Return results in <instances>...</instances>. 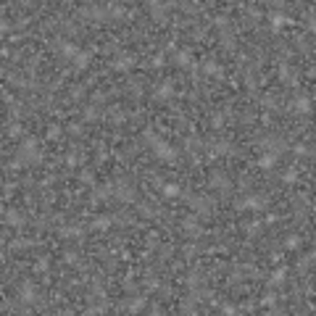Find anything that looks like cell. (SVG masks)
Returning a JSON list of instances; mask_svg holds the SVG:
<instances>
[{
  "mask_svg": "<svg viewBox=\"0 0 316 316\" xmlns=\"http://www.w3.org/2000/svg\"><path fill=\"white\" fill-rule=\"evenodd\" d=\"M182 235H187V237H193V240H200L203 235H206V229L200 227L198 216H187V219L182 221Z\"/></svg>",
  "mask_w": 316,
  "mask_h": 316,
  "instance_id": "obj_15",
  "label": "cell"
},
{
  "mask_svg": "<svg viewBox=\"0 0 316 316\" xmlns=\"http://www.w3.org/2000/svg\"><path fill=\"white\" fill-rule=\"evenodd\" d=\"M100 116H103V108H100V106H92V103L85 106V111H82V121H85V124H95Z\"/></svg>",
  "mask_w": 316,
  "mask_h": 316,
  "instance_id": "obj_26",
  "label": "cell"
},
{
  "mask_svg": "<svg viewBox=\"0 0 316 316\" xmlns=\"http://www.w3.org/2000/svg\"><path fill=\"white\" fill-rule=\"evenodd\" d=\"M161 193H163V198H182L184 190L179 187L177 182H169V184H163V190H161Z\"/></svg>",
  "mask_w": 316,
  "mask_h": 316,
  "instance_id": "obj_36",
  "label": "cell"
},
{
  "mask_svg": "<svg viewBox=\"0 0 316 316\" xmlns=\"http://www.w3.org/2000/svg\"><path fill=\"white\" fill-rule=\"evenodd\" d=\"M34 245H40L34 237H16V240H11V243H8L11 250H24V248H34Z\"/></svg>",
  "mask_w": 316,
  "mask_h": 316,
  "instance_id": "obj_29",
  "label": "cell"
},
{
  "mask_svg": "<svg viewBox=\"0 0 316 316\" xmlns=\"http://www.w3.org/2000/svg\"><path fill=\"white\" fill-rule=\"evenodd\" d=\"M45 140H48V142H58V140H64V127H61V124H48V129H45Z\"/></svg>",
  "mask_w": 316,
  "mask_h": 316,
  "instance_id": "obj_32",
  "label": "cell"
},
{
  "mask_svg": "<svg viewBox=\"0 0 316 316\" xmlns=\"http://www.w3.org/2000/svg\"><path fill=\"white\" fill-rule=\"evenodd\" d=\"M85 92H87V82H79V85H71V87H69V100H71V103H82V98H85Z\"/></svg>",
  "mask_w": 316,
  "mask_h": 316,
  "instance_id": "obj_31",
  "label": "cell"
},
{
  "mask_svg": "<svg viewBox=\"0 0 316 316\" xmlns=\"http://www.w3.org/2000/svg\"><path fill=\"white\" fill-rule=\"evenodd\" d=\"M58 237L82 240V237H85V227H82V224H61V227H58Z\"/></svg>",
  "mask_w": 316,
  "mask_h": 316,
  "instance_id": "obj_20",
  "label": "cell"
},
{
  "mask_svg": "<svg viewBox=\"0 0 316 316\" xmlns=\"http://www.w3.org/2000/svg\"><path fill=\"white\" fill-rule=\"evenodd\" d=\"M142 285H145V290H161L163 282H161V277H153V274H151V277H145Z\"/></svg>",
  "mask_w": 316,
  "mask_h": 316,
  "instance_id": "obj_42",
  "label": "cell"
},
{
  "mask_svg": "<svg viewBox=\"0 0 316 316\" xmlns=\"http://www.w3.org/2000/svg\"><path fill=\"white\" fill-rule=\"evenodd\" d=\"M208 187L216 190V193H221L224 198H229L232 190H235V184H232V179H229V174H227L224 169H211V174H208Z\"/></svg>",
  "mask_w": 316,
  "mask_h": 316,
  "instance_id": "obj_5",
  "label": "cell"
},
{
  "mask_svg": "<svg viewBox=\"0 0 316 316\" xmlns=\"http://www.w3.org/2000/svg\"><path fill=\"white\" fill-rule=\"evenodd\" d=\"M216 308H219L221 313H227V316H232V313H240V308H237V306H232V303H219Z\"/></svg>",
  "mask_w": 316,
  "mask_h": 316,
  "instance_id": "obj_47",
  "label": "cell"
},
{
  "mask_svg": "<svg viewBox=\"0 0 316 316\" xmlns=\"http://www.w3.org/2000/svg\"><path fill=\"white\" fill-rule=\"evenodd\" d=\"M103 114H106V119H108L111 124H119V127H121V124L127 121V114H124V111H121L119 106H108V108L103 111Z\"/></svg>",
  "mask_w": 316,
  "mask_h": 316,
  "instance_id": "obj_27",
  "label": "cell"
},
{
  "mask_svg": "<svg viewBox=\"0 0 316 316\" xmlns=\"http://www.w3.org/2000/svg\"><path fill=\"white\" fill-rule=\"evenodd\" d=\"M142 308H145V295H137V298L124 301V311H129V313H137V311H142Z\"/></svg>",
  "mask_w": 316,
  "mask_h": 316,
  "instance_id": "obj_33",
  "label": "cell"
},
{
  "mask_svg": "<svg viewBox=\"0 0 316 316\" xmlns=\"http://www.w3.org/2000/svg\"><path fill=\"white\" fill-rule=\"evenodd\" d=\"M100 50H103L100 45H90V50H82L77 58H74V69H77V71H85V69L92 64V55L100 53Z\"/></svg>",
  "mask_w": 316,
  "mask_h": 316,
  "instance_id": "obj_17",
  "label": "cell"
},
{
  "mask_svg": "<svg viewBox=\"0 0 316 316\" xmlns=\"http://www.w3.org/2000/svg\"><path fill=\"white\" fill-rule=\"evenodd\" d=\"M269 22H271V32H280L282 27H290L292 24V18L287 13H280V11H269Z\"/></svg>",
  "mask_w": 316,
  "mask_h": 316,
  "instance_id": "obj_22",
  "label": "cell"
},
{
  "mask_svg": "<svg viewBox=\"0 0 316 316\" xmlns=\"http://www.w3.org/2000/svg\"><path fill=\"white\" fill-rule=\"evenodd\" d=\"M290 111H295V114H301V116H311V98L303 95V92L292 95V100H290Z\"/></svg>",
  "mask_w": 316,
  "mask_h": 316,
  "instance_id": "obj_16",
  "label": "cell"
},
{
  "mask_svg": "<svg viewBox=\"0 0 316 316\" xmlns=\"http://www.w3.org/2000/svg\"><path fill=\"white\" fill-rule=\"evenodd\" d=\"M137 53H132V50H121V53H116V58L111 61V69L114 71H119V74H127V71H132L135 66H137Z\"/></svg>",
  "mask_w": 316,
  "mask_h": 316,
  "instance_id": "obj_9",
  "label": "cell"
},
{
  "mask_svg": "<svg viewBox=\"0 0 316 316\" xmlns=\"http://www.w3.org/2000/svg\"><path fill=\"white\" fill-rule=\"evenodd\" d=\"M277 74H280V82H282L285 87H298V85H301L298 69H292L287 61H282V64H280V71H277Z\"/></svg>",
  "mask_w": 316,
  "mask_h": 316,
  "instance_id": "obj_12",
  "label": "cell"
},
{
  "mask_svg": "<svg viewBox=\"0 0 316 316\" xmlns=\"http://www.w3.org/2000/svg\"><path fill=\"white\" fill-rule=\"evenodd\" d=\"M114 190H116V182H103V184H95V187L90 190V198H87V203L90 206H100V203H106V200H114Z\"/></svg>",
  "mask_w": 316,
  "mask_h": 316,
  "instance_id": "obj_8",
  "label": "cell"
},
{
  "mask_svg": "<svg viewBox=\"0 0 316 316\" xmlns=\"http://www.w3.org/2000/svg\"><path fill=\"white\" fill-rule=\"evenodd\" d=\"M77 179H79L82 184H87V187H95V169H92V166H85Z\"/></svg>",
  "mask_w": 316,
  "mask_h": 316,
  "instance_id": "obj_34",
  "label": "cell"
},
{
  "mask_svg": "<svg viewBox=\"0 0 316 316\" xmlns=\"http://www.w3.org/2000/svg\"><path fill=\"white\" fill-rule=\"evenodd\" d=\"M174 95H177V82L174 79H163L161 85H156L153 87V103H158V106H169L172 100H174Z\"/></svg>",
  "mask_w": 316,
  "mask_h": 316,
  "instance_id": "obj_7",
  "label": "cell"
},
{
  "mask_svg": "<svg viewBox=\"0 0 316 316\" xmlns=\"http://www.w3.org/2000/svg\"><path fill=\"white\" fill-rule=\"evenodd\" d=\"M151 66H156V69H161V66H163V55H161V53H158V55H153Z\"/></svg>",
  "mask_w": 316,
  "mask_h": 316,
  "instance_id": "obj_49",
  "label": "cell"
},
{
  "mask_svg": "<svg viewBox=\"0 0 316 316\" xmlns=\"http://www.w3.org/2000/svg\"><path fill=\"white\" fill-rule=\"evenodd\" d=\"M235 211H256V214H264L271 208V198L266 193H248L243 198H237L235 203Z\"/></svg>",
  "mask_w": 316,
  "mask_h": 316,
  "instance_id": "obj_2",
  "label": "cell"
},
{
  "mask_svg": "<svg viewBox=\"0 0 316 316\" xmlns=\"http://www.w3.org/2000/svg\"><path fill=\"white\" fill-rule=\"evenodd\" d=\"M295 182H298V169L292 166V169H287V172L282 174V184H295Z\"/></svg>",
  "mask_w": 316,
  "mask_h": 316,
  "instance_id": "obj_44",
  "label": "cell"
},
{
  "mask_svg": "<svg viewBox=\"0 0 316 316\" xmlns=\"http://www.w3.org/2000/svg\"><path fill=\"white\" fill-rule=\"evenodd\" d=\"M303 243H306V237L298 235V232H290V235L282 237V248H285V250H298Z\"/></svg>",
  "mask_w": 316,
  "mask_h": 316,
  "instance_id": "obj_25",
  "label": "cell"
},
{
  "mask_svg": "<svg viewBox=\"0 0 316 316\" xmlns=\"http://www.w3.org/2000/svg\"><path fill=\"white\" fill-rule=\"evenodd\" d=\"M151 151H153V156H156L158 161H166V163H174V161L179 158V151H177L174 145H169L166 140H158V142L151 148Z\"/></svg>",
  "mask_w": 316,
  "mask_h": 316,
  "instance_id": "obj_10",
  "label": "cell"
},
{
  "mask_svg": "<svg viewBox=\"0 0 316 316\" xmlns=\"http://www.w3.org/2000/svg\"><path fill=\"white\" fill-rule=\"evenodd\" d=\"M311 264H313V250H308V253L301 258V261H298V271H301V274H306V271L311 269Z\"/></svg>",
  "mask_w": 316,
  "mask_h": 316,
  "instance_id": "obj_39",
  "label": "cell"
},
{
  "mask_svg": "<svg viewBox=\"0 0 316 316\" xmlns=\"http://www.w3.org/2000/svg\"><path fill=\"white\" fill-rule=\"evenodd\" d=\"M114 200H121V203H137V200H140V190H137V184H135L132 179H129V177H116Z\"/></svg>",
  "mask_w": 316,
  "mask_h": 316,
  "instance_id": "obj_4",
  "label": "cell"
},
{
  "mask_svg": "<svg viewBox=\"0 0 316 316\" xmlns=\"http://www.w3.org/2000/svg\"><path fill=\"white\" fill-rule=\"evenodd\" d=\"M182 198H184V203H187V206H190L198 216L208 219V216L214 214L216 200H214L211 195H203V193H182Z\"/></svg>",
  "mask_w": 316,
  "mask_h": 316,
  "instance_id": "obj_3",
  "label": "cell"
},
{
  "mask_svg": "<svg viewBox=\"0 0 316 316\" xmlns=\"http://www.w3.org/2000/svg\"><path fill=\"white\" fill-rule=\"evenodd\" d=\"M64 264L77 269V266L82 264V256H79V250H66V253H64Z\"/></svg>",
  "mask_w": 316,
  "mask_h": 316,
  "instance_id": "obj_37",
  "label": "cell"
},
{
  "mask_svg": "<svg viewBox=\"0 0 316 316\" xmlns=\"http://www.w3.org/2000/svg\"><path fill=\"white\" fill-rule=\"evenodd\" d=\"M258 169H264V172H271L274 169V166L277 163H280V156H277V153H269V151H264L261 156H258Z\"/></svg>",
  "mask_w": 316,
  "mask_h": 316,
  "instance_id": "obj_23",
  "label": "cell"
},
{
  "mask_svg": "<svg viewBox=\"0 0 316 316\" xmlns=\"http://www.w3.org/2000/svg\"><path fill=\"white\" fill-rule=\"evenodd\" d=\"M48 269H50V261H48V258H37L34 266H32L34 274H48Z\"/></svg>",
  "mask_w": 316,
  "mask_h": 316,
  "instance_id": "obj_41",
  "label": "cell"
},
{
  "mask_svg": "<svg viewBox=\"0 0 316 316\" xmlns=\"http://www.w3.org/2000/svg\"><path fill=\"white\" fill-rule=\"evenodd\" d=\"M172 253H174V245H172V243H166V245L158 250V258H161V261H166V258H172Z\"/></svg>",
  "mask_w": 316,
  "mask_h": 316,
  "instance_id": "obj_48",
  "label": "cell"
},
{
  "mask_svg": "<svg viewBox=\"0 0 316 316\" xmlns=\"http://www.w3.org/2000/svg\"><path fill=\"white\" fill-rule=\"evenodd\" d=\"M287 277H290L287 266H280V269H274V271H271V277H269V287H271V290L282 287V285L287 282Z\"/></svg>",
  "mask_w": 316,
  "mask_h": 316,
  "instance_id": "obj_24",
  "label": "cell"
},
{
  "mask_svg": "<svg viewBox=\"0 0 316 316\" xmlns=\"http://www.w3.org/2000/svg\"><path fill=\"white\" fill-rule=\"evenodd\" d=\"M295 48H298L301 53H311V45L306 43V37H303V34H298V37H295Z\"/></svg>",
  "mask_w": 316,
  "mask_h": 316,
  "instance_id": "obj_46",
  "label": "cell"
},
{
  "mask_svg": "<svg viewBox=\"0 0 316 316\" xmlns=\"http://www.w3.org/2000/svg\"><path fill=\"white\" fill-rule=\"evenodd\" d=\"M277 301H280V295H277V292H266V295H264V298H261V301H258V303H261L264 308H269V306H274Z\"/></svg>",
  "mask_w": 316,
  "mask_h": 316,
  "instance_id": "obj_45",
  "label": "cell"
},
{
  "mask_svg": "<svg viewBox=\"0 0 316 316\" xmlns=\"http://www.w3.org/2000/svg\"><path fill=\"white\" fill-rule=\"evenodd\" d=\"M211 129H214V132H219V129H224V124H227V114H224V111H216V114H211Z\"/></svg>",
  "mask_w": 316,
  "mask_h": 316,
  "instance_id": "obj_35",
  "label": "cell"
},
{
  "mask_svg": "<svg viewBox=\"0 0 316 316\" xmlns=\"http://www.w3.org/2000/svg\"><path fill=\"white\" fill-rule=\"evenodd\" d=\"M16 292H18V301L27 303V306H34V303H40V287H37L34 280H22L16 285Z\"/></svg>",
  "mask_w": 316,
  "mask_h": 316,
  "instance_id": "obj_6",
  "label": "cell"
},
{
  "mask_svg": "<svg viewBox=\"0 0 316 316\" xmlns=\"http://www.w3.org/2000/svg\"><path fill=\"white\" fill-rule=\"evenodd\" d=\"M111 227H114V214H98V216H92V221H90L92 232H106Z\"/></svg>",
  "mask_w": 316,
  "mask_h": 316,
  "instance_id": "obj_19",
  "label": "cell"
},
{
  "mask_svg": "<svg viewBox=\"0 0 316 316\" xmlns=\"http://www.w3.org/2000/svg\"><path fill=\"white\" fill-rule=\"evenodd\" d=\"M200 74H208L211 79H224L227 77V69L221 66L216 58H206V61H203V66H200Z\"/></svg>",
  "mask_w": 316,
  "mask_h": 316,
  "instance_id": "obj_13",
  "label": "cell"
},
{
  "mask_svg": "<svg viewBox=\"0 0 316 316\" xmlns=\"http://www.w3.org/2000/svg\"><path fill=\"white\" fill-rule=\"evenodd\" d=\"M22 132H24V129H22V124H18V121H13V124L6 129V135H8L11 140H18V137H22Z\"/></svg>",
  "mask_w": 316,
  "mask_h": 316,
  "instance_id": "obj_43",
  "label": "cell"
},
{
  "mask_svg": "<svg viewBox=\"0 0 316 316\" xmlns=\"http://www.w3.org/2000/svg\"><path fill=\"white\" fill-rule=\"evenodd\" d=\"M169 8H177V3H148V11H151V18L158 24V27H166L169 24Z\"/></svg>",
  "mask_w": 316,
  "mask_h": 316,
  "instance_id": "obj_11",
  "label": "cell"
},
{
  "mask_svg": "<svg viewBox=\"0 0 316 316\" xmlns=\"http://www.w3.org/2000/svg\"><path fill=\"white\" fill-rule=\"evenodd\" d=\"M66 132H69L71 137H85V127L77 124V121H69V124H66Z\"/></svg>",
  "mask_w": 316,
  "mask_h": 316,
  "instance_id": "obj_40",
  "label": "cell"
},
{
  "mask_svg": "<svg viewBox=\"0 0 316 316\" xmlns=\"http://www.w3.org/2000/svg\"><path fill=\"white\" fill-rule=\"evenodd\" d=\"M261 106L266 111H274V114H282V111H285L282 100L277 98V92H264V95H261Z\"/></svg>",
  "mask_w": 316,
  "mask_h": 316,
  "instance_id": "obj_21",
  "label": "cell"
},
{
  "mask_svg": "<svg viewBox=\"0 0 316 316\" xmlns=\"http://www.w3.org/2000/svg\"><path fill=\"white\" fill-rule=\"evenodd\" d=\"M43 153H40V145H37L34 137H24L22 145H18V151H16V163H22V166H29V169H37V166L43 163Z\"/></svg>",
  "mask_w": 316,
  "mask_h": 316,
  "instance_id": "obj_1",
  "label": "cell"
},
{
  "mask_svg": "<svg viewBox=\"0 0 316 316\" xmlns=\"http://www.w3.org/2000/svg\"><path fill=\"white\" fill-rule=\"evenodd\" d=\"M243 232L248 235V237H258L261 235V229H264V221H258V219H253V221H243Z\"/></svg>",
  "mask_w": 316,
  "mask_h": 316,
  "instance_id": "obj_30",
  "label": "cell"
},
{
  "mask_svg": "<svg viewBox=\"0 0 316 316\" xmlns=\"http://www.w3.org/2000/svg\"><path fill=\"white\" fill-rule=\"evenodd\" d=\"M182 148H184V151L190 153V158H193V156H200V151L206 148V140H203L200 135H195V132H190L187 137L182 140Z\"/></svg>",
  "mask_w": 316,
  "mask_h": 316,
  "instance_id": "obj_14",
  "label": "cell"
},
{
  "mask_svg": "<svg viewBox=\"0 0 316 316\" xmlns=\"http://www.w3.org/2000/svg\"><path fill=\"white\" fill-rule=\"evenodd\" d=\"M13 190H16V184H8V182H6V187H3V193H6V200L13 195Z\"/></svg>",
  "mask_w": 316,
  "mask_h": 316,
  "instance_id": "obj_50",
  "label": "cell"
},
{
  "mask_svg": "<svg viewBox=\"0 0 316 316\" xmlns=\"http://www.w3.org/2000/svg\"><path fill=\"white\" fill-rule=\"evenodd\" d=\"M292 153H295V156H301V158H303V156L311 158V156H313V148L306 145V142H298V145H292Z\"/></svg>",
  "mask_w": 316,
  "mask_h": 316,
  "instance_id": "obj_38",
  "label": "cell"
},
{
  "mask_svg": "<svg viewBox=\"0 0 316 316\" xmlns=\"http://www.w3.org/2000/svg\"><path fill=\"white\" fill-rule=\"evenodd\" d=\"M64 163L69 166V169H74V166H82V151H79V148H69V151H66V156H64Z\"/></svg>",
  "mask_w": 316,
  "mask_h": 316,
  "instance_id": "obj_28",
  "label": "cell"
},
{
  "mask_svg": "<svg viewBox=\"0 0 316 316\" xmlns=\"http://www.w3.org/2000/svg\"><path fill=\"white\" fill-rule=\"evenodd\" d=\"M6 227H13V229H24L27 227V216L22 214V211H16V208H6Z\"/></svg>",
  "mask_w": 316,
  "mask_h": 316,
  "instance_id": "obj_18",
  "label": "cell"
}]
</instances>
